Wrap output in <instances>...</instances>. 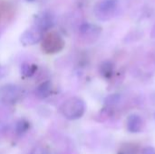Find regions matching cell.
<instances>
[{
	"label": "cell",
	"instance_id": "11",
	"mask_svg": "<svg viewBox=\"0 0 155 154\" xmlns=\"http://www.w3.org/2000/svg\"><path fill=\"white\" fill-rule=\"evenodd\" d=\"M37 70V65L35 64H25L21 67V72L25 76L30 77L35 74V73Z\"/></svg>",
	"mask_w": 155,
	"mask_h": 154
},
{
	"label": "cell",
	"instance_id": "5",
	"mask_svg": "<svg viewBox=\"0 0 155 154\" xmlns=\"http://www.w3.org/2000/svg\"><path fill=\"white\" fill-rule=\"evenodd\" d=\"M42 37H43L42 31L39 30L37 27H35L25 31L21 35L20 41L24 45H34L38 42H40Z\"/></svg>",
	"mask_w": 155,
	"mask_h": 154
},
{
	"label": "cell",
	"instance_id": "13",
	"mask_svg": "<svg viewBox=\"0 0 155 154\" xmlns=\"http://www.w3.org/2000/svg\"><path fill=\"white\" fill-rule=\"evenodd\" d=\"M120 99H121V96L119 94H112L106 97V99L104 100V103L107 106H114L120 102Z\"/></svg>",
	"mask_w": 155,
	"mask_h": 154
},
{
	"label": "cell",
	"instance_id": "7",
	"mask_svg": "<svg viewBox=\"0 0 155 154\" xmlns=\"http://www.w3.org/2000/svg\"><path fill=\"white\" fill-rule=\"evenodd\" d=\"M54 25V20L53 16L50 14L44 13L41 16H39L36 20V27L43 31V30H47Z\"/></svg>",
	"mask_w": 155,
	"mask_h": 154
},
{
	"label": "cell",
	"instance_id": "2",
	"mask_svg": "<svg viewBox=\"0 0 155 154\" xmlns=\"http://www.w3.org/2000/svg\"><path fill=\"white\" fill-rule=\"evenodd\" d=\"M64 44L65 43L63 37L59 34L53 32L48 34L43 39L42 48L46 54H53L62 51L64 47Z\"/></svg>",
	"mask_w": 155,
	"mask_h": 154
},
{
	"label": "cell",
	"instance_id": "17",
	"mask_svg": "<svg viewBox=\"0 0 155 154\" xmlns=\"http://www.w3.org/2000/svg\"><path fill=\"white\" fill-rule=\"evenodd\" d=\"M154 117H155V115H154Z\"/></svg>",
	"mask_w": 155,
	"mask_h": 154
},
{
	"label": "cell",
	"instance_id": "15",
	"mask_svg": "<svg viewBox=\"0 0 155 154\" xmlns=\"http://www.w3.org/2000/svg\"><path fill=\"white\" fill-rule=\"evenodd\" d=\"M142 154H155V149L152 146L144 147L142 150Z\"/></svg>",
	"mask_w": 155,
	"mask_h": 154
},
{
	"label": "cell",
	"instance_id": "16",
	"mask_svg": "<svg viewBox=\"0 0 155 154\" xmlns=\"http://www.w3.org/2000/svg\"><path fill=\"white\" fill-rule=\"evenodd\" d=\"M27 2H35V0H26Z\"/></svg>",
	"mask_w": 155,
	"mask_h": 154
},
{
	"label": "cell",
	"instance_id": "10",
	"mask_svg": "<svg viewBox=\"0 0 155 154\" xmlns=\"http://www.w3.org/2000/svg\"><path fill=\"white\" fill-rule=\"evenodd\" d=\"M100 74L103 77L109 79L113 76L114 74V64L113 63L109 62V61H105L101 65H100Z\"/></svg>",
	"mask_w": 155,
	"mask_h": 154
},
{
	"label": "cell",
	"instance_id": "4",
	"mask_svg": "<svg viewBox=\"0 0 155 154\" xmlns=\"http://www.w3.org/2000/svg\"><path fill=\"white\" fill-rule=\"evenodd\" d=\"M21 96V89L14 84H6L0 89V99L5 103H15Z\"/></svg>",
	"mask_w": 155,
	"mask_h": 154
},
{
	"label": "cell",
	"instance_id": "12",
	"mask_svg": "<svg viewBox=\"0 0 155 154\" xmlns=\"http://www.w3.org/2000/svg\"><path fill=\"white\" fill-rule=\"evenodd\" d=\"M29 123L25 120H20L17 123H16V126H15V132L17 134H23L25 133L28 129H29Z\"/></svg>",
	"mask_w": 155,
	"mask_h": 154
},
{
	"label": "cell",
	"instance_id": "6",
	"mask_svg": "<svg viewBox=\"0 0 155 154\" xmlns=\"http://www.w3.org/2000/svg\"><path fill=\"white\" fill-rule=\"evenodd\" d=\"M126 127H127V130L130 133H140V132L143 131V129L144 127V122H143V118L140 115H138V114H131L127 118Z\"/></svg>",
	"mask_w": 155,
	"mask_h": 154
},
{
	"label": "cell",
	"instance_id": "3",
	"mask_svg": "<svg viewBox=\"0 0 155 154\" xmlns=\"http://www.w3.org/2000/svg\"><path fill=\"white\" fill-rule=\"evenodd\" d=\"M118 2V0H103L99 2L94 8L96 17L103 21L111 19L117 9Z\"/></svg>",
	"mask_w": 155,
	"mask_h": 154
},
{
	"label": "cell",
	"instance_id": "14",
	"mask_svg": "<svg viewBox=\"0 0 155 154\" xmlns=\"http://www.w3.org/2000/svg\"><path fill=\"white\" fill-rule=\"evenodd\" d=\"M29 154H49L48 153V150L44 147V146H36L35 147Z\"/></svg>",
	"mask_w": 155,
	"mask_h": 154
},
{
	"label": "cell",
	"instance_id": "1",
	"mask_svg": "<svg viewBox=\"0 0 155 154\" xmlns=\"http://www.w3.org/2000/svg\"><path fill=\"white\" fill-rule=\"evenodd\" d=\"M85 112L84 102L78 97H72L65 101L62 107V114L68 120H77L81 118Z\"/></svg>",
	"mask_w": 155,
	"mask_h": 154
},
{
	"label": "cell",
	"instance_id": "8",
	"mask_svg": "<svg viewBox=\"0 0 155 154\" xmlns=\"http://www.w3.org/2000/svg\"><path fill=\"white\" fill-rule=\"evenodd\" d=\"M53 89V84L50 81H45L42 83L35 90V94L38 98L40 99H45L50 95L52 93Z\"/></svg>",
	"mask_w": 155,
	"mask_h": 154
},
{
	"label": "cell",
	"instance_id": "9",
	"mask_svg": "<svg viewBox=\"0 0 155 154\" xmlns=\"http://www.w3.org/2000/svg\"><path fill=\"white\" fill-rule=\"evenodd\" d=\"M140 147L136 143H126L121 145L119 148L118 154H139Z\"/></svg>",
	"mask_w": 155,
	"mask_h": 154
}]
</instances>
